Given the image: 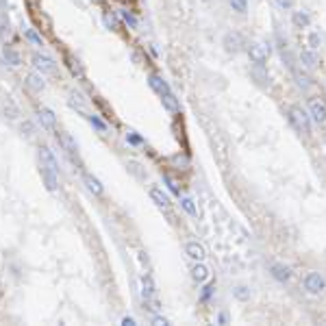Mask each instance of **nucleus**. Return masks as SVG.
I'll use <instances>...</instances> for the list:
<instances>
[{"label": "nucleus", "instance_id": "28", "mask_svg": "<svg viewBox=\"0 0 326 326\" xmlns=\"http://www.w3.org/2000/svg\"><path fill=\"white\" fill-rule=\"evenodd\" d=\"M68 68H70V72H72L76 78H83V76H85V70H83V65H81V61H78V59L68 57Z\"/></svg>", "mask_w": 326, "mask_h": 326}, {"label": "nucleus", "instance_id": "12", "mask_svg": "<svg viewBox=\"0 0 326 326\" xmlns=\"http://www.w3.org/2000/svg\"><path fill=\"white\" fill-rule=\"evenodd\" d=\"M250 76H253L254 83L261 85V87H270V85H272V78H270L265 65H253V68H250Z\"/></svg>", "mask_w": 326, "mask_h": 326}, {"label": "nucleus", "instance_id": "41", "mask_svg": "<svg viewBox=\"0 0 326 326\" xmlns=\"http://www.w3.org/2000/svg\"><path fill=\"white\" fill-rule=\"evenodd\" d=\"M22 133H24L26 137H33V127H31L29 122H24V124H22Z\"/></svg>", "mask_w": 326, "mask_h": 326}, {"label": "nucleus", "instance_id": "27", "mask_svg": "<svg viewBox=\"0 0 326 326\" xmlns=\"http://www.w3.org/2000/svg\"><path fill=\"white\" fill-rule=\"evenodd\" d=\"M87 120H90V124L94 127L98 133H102V135H107V130H109V127H107V122L102 118H98V115H94V113H90L87 115Z\"/></svg>", "mask_w": 326, "mask_h": 326}, {"label": "nucleus", "instance_id": "38", "mask_svg": "<svg viewBox=\"0 0 326 326\" xmlns=\"http://www.w3.org/2000/svg\"><path fill=\"white\" fill-rule=\"evenodd\" d=\"M216 324H228V313H217V318H216Z\"/></svg>", "mask_w": 326, "mask_h": 326}, {"label": "nucleus", "instance_id": "11", "mask_svg": "<svg viewBox=\"0 0 326 326\" xmlns=\"http://www.w3.org/2000/svg\"><path fill=\"white\" fill-rule=\"evenodd\" d=\"M148 85H150V90L155 91L159 98L163 94H167V91H172L170 85H167V81L163 76H159V74H150V76H148Z\"/></svg>", "mask_w": 326, "mask_h": 326}, {"label": "nucleus", "instance_id": "26", "mask_svg": "<svg viewBox=\"0 0 326 326\" xmlns=\"http://www.w3.org/2000/svg\"><path fill=\"white\" fill-rule=\"evenodd\" d=\"M102 22H105V26H107L109 31H118V29H120L118 16H113L111 11H105V13H102Z\"/></svg>", "mask_w": 326, "mask_h": 326}, {"label": "nucleus", "instance_id": "17", "mask_svg": "<svg viewBox=\"0 0 326 326\" xmlns=\"http://www.w3.org/2000/svg\"><path fill=\"white\" fill-rule=\"evenodd\" d=\"M59 144L63 146V150L68 152L70 157H74V155H78V146H76V139L72 137L70 133H59Z\"/></svg>", "mask_w": 326, "mask_h": 326}, {"label": "nucleus", "instance_id": "31", "mask_svg": "<svg viewBox=\"0 0 326 326\" xmlns=\"http://www.w3.org/2000/svg\"><path fill=\"white\" fill-rule=\"evenodd\" d=\"M118 13H120V18H122V20H124V22H127V24H128V29H137V26H139L137 18H135L133 13L128 11V9H120Z\"/></svg>", "mask_w": 326, "mask_h": 326}, {"label": "nucleus", "instance_id": "1", "mask_svg": "<svg viewBox=\"0 0 326 326\" xmlns=\"http://www.w3.org/2000/svg\"><path fill=\"white\" fill-rule=\"evenodd\" d=\"M287 120H290V124L298 135H302V137H309L311 135V115H309V111H305L302 107L291 105L290 109H287Z\"/></svg>", "mask_w": 326, "mask_h": 326}, {"label": "nucleus", "instance_id": "9", "mask_svg": "<svg viewBox=\"0 0 326 326\" xmlns=\"http://www.w3.org/2000/svg\"><path fill=\"white\" fill-rule=\"evenodd\" d=\"M291 26H293V29H298V31L309 29V26H311L309 11H305V9H293V11H291Z\"/></svg>", "mask_w": 326, "mask_h": 326}, {"label": "nucleus", "instance_id": "2", "mask_svg": "<svg viewBox=\"0 0 326 326\" xmlns=\"http://www.w3.org/2000/svg\"><path fill=\"white\" fill-rule=\"evenodd\" d=\"M302 290H305L309 296H320V293L326 291V278L322 272L318 270H311V272L305 274L302 278Z\"/></svg>", "mask_w": 326, "mask_h": 326}, {"label": "nucleus", "instance_id": "8", "mask_svg": "<svg viewBox=\"0 0 326 326\" xmlns=\"http://www.w3.org/2000/svg\"><path fill=\"white\" fill-rule=\"evenodd\" d=\"M39 174H41V181H44L46 189H48V192H57V189H59V176H57V172L50 170V167H46L44 163H41Z\"/></svg>", "mask_w": 326, "mask_h": 326}, {"label": "nucleus", "instance_id": "14", "mask_svg": "<svg viewBox=\"0 0 326 326\" xmlns=\"http://www.w3.org/2000/svg\"><path fill=\"white\" fill-rule=\"evenodd\" d=\"M192 278L196 283H207L209 278H211V272H209V268L202 263V261H194L192 265Z\"/></svg>", "mask_w": 326, "mask_h": 326}, {"label": "nucleus", "instance_id": "15", "mask_svg": "<svg viewBox=\"0 0 326 326\" xmlns=\"http://www.w3.org/2000/svg\"><path fill=\"white\" fill-rule=\"evenodd\" d=\"M150 200H152V202H155L159 209H163V211H167V209L172 207L170 196L163 194V189H159V187H152V189H150Z\"/></svg>", "mask_w": 326, "mask_h": 326}, {"label": "nucleus", "instance_id": "22", "mask_svg": "<svg viewBox=\"0 0 326 326\" xmlns=\"http://www.w3.org/2000/svg\"><path fill=\"white\" fill-rule=\"evenodd\" d=\"M2 59H4V61H7L9 65H13V68L22 65V54L18 53V50H13L11 46H4V48H2Z\"/></svg>", "mask_w": 326, "mask_h": 326}, {"label": "nucleus", "instance_id": "32", "mask_svg": "<svg viewBox=\"0 0 326 326\" xmlns=\"http://www.w3.org/2000/svg\"><path fill=\"white\" fill-rule=\"evenodd\" d=\"M228 2V7L233 9V11H237V13H248V0H226Z\"/></svg>", "mask_w": 326, "mask_h": 326}, {"label": "nucleus", "instance_id": "44", "mask_svg": "<svg viewBox=\"0 0 326 326\" xmlns=\"http://www.w3.org/2000/svg\"><path fill=\"white\" fill-rule=\"evenodd\" d=\"M91 2H100V0H91Z\"/></svg>", "mask_w": 326, "mask_h": 326}, {"label": "nucleus", "instance_id": "36", "mask_svg": "<svg viewBox=\"0 0 326 326\" xmlns=\"http://www.w3.org/2000/svg\"><path fill=\"white\" fill-rule=\"evenodd\" d=\"M276 2V7L281 9V11H291L293 7H296V0H274Z\"/></svg>", "mask_w": 326, "mask_h": 326}, {"label": "nucleus", "instance_id": "35", "mask_svg": "<svg viewBox=\"0 0 326 326\" xmlns=\"http://www.w3.org/2000/svg\"><path fill=\"white\" fill-rule=\"evenodd\" d=\"M293 74H296V78H298V85H300L302 90H307V87H311V78L307 76L305 72H300V70H293Z\"/></svg>", "mask_w": 326, "mask_h": 326}, {"label": "nucleus", "instance_id": "20", "mask_svg": "<svg viewBox=\"0 0 326 326\" xmlns=\"http://www.w3.org/2000/svg\"><path fill=\"white\" fill-rule=\"evenodd\" d=\"M161 105H163V109H167L170 113H179V111H181V102H179V98L172 94V91H167V94H163V96H161Z\"/></svg>", "mask_w": 326, "mask_h": 326}, {"label": "nucleus", "instance_id": "30", "mask_svg": "<svg viewBox=\"0 0 326 326\" xmlns=\"http://www.w3.org/2000/svg\"><path fill=\"white\" fill-rule=\"evenodd\" d=\"M24 37H26V41H29L31 46H35V48H41L44 46V39H41V35H37L33 29H26L24 31Z\"/></svg>", "mask_w": 326, "mask_h": 326}, {"label": "nucleus", "instance_id": "16", "mask_svg": "<svg viewBox=\"0 0 326 326\" xmlns=\"http://www.w3.org/2000/svg\"><path fill=\"white\" fill-rule=\"evenodd\" d=\"M37 120H39V124L44 128H54V127H57V115H54L50 109H46V107H41V109L37 111Z\"/></svg>", "mask_w": 326, "mask_h": 326}, {"label": "nucleus", "instance_id": "10", "mask_svg": "<svg viewBox=\"0 0 326 326\" xmlns=\"http://www.w3.org/2000/svg\"><path fill=\"white\" fill-rule=\"evenodd\" d=\"M270 274H272V278L278 281V283H290L291 281V268L285 265V263H272Z\"/></svg>", "mask_w": 326, "mask_h": 326}, {"label": "nucleus", "instance_id": "19", "mask_svg": "<svg viewBox=\"0 0 326 326\" xmlns=\"http://www.w3.org/2000/svg\"><path fill=\"white\" fill-rule=\"evenodd\" d=\"M26 85H29L33 91H44V90H46L44 74H39L37 70H35V72H31L29 76H26Z\"/></svg>", "mask_w": 326, "mask_h": 326}, {"label": "nucleus", "instance_id": "13", "mask_svg": "<svg viewBox=\"0 0 326 326\" xmlns=\"http://www.w3.org/2000/svg\"><path fill=\"white\" fill-rule=\"evenodd\" d=\"M185 254H187L192 261H202L204 257H207V250H204V246L200 244V241H187L185 244Z\"/></svg>", "mask_w": 326, "mask_h": 326}, {"label": "nucleus", "instance_id": "23", "mask_svg": "<svg viewBox=\"0 0 326 326\" xmlns=\"http://www.w3.org/2000/svg\"><path fill=\"white\" fill-rule=\"evenodd\" d=\"M83 181H85V185H87V189H90L94 196H102L105 194V187H102V183L96 179V176H91V174H85L83 176Z\"/></svg>", "mask_w": 326, "mask_h": 326}, {"label": "nucleus", "instance_id": "6", "mask_svg": "<svg viewBox=\"0 0 326 326\" xmlns=\"http://www.w3.org/2000/svg\"><path fill=\"white\" fill-rule=\"evenodd\" d=\"M309 115H311V122L315 124H326V102L320 100V98H311L309 100Z\"/></svg>", "mask_w": 326, "mask_h": 326}, {"label": "nucleus", "instance_id": "43", "mask_svg": "<svg viewBox=\"0 0 326 326\" xmlns=\"http://www.w3.org/2000/svg\"><path fill=\"white\" fill-rule=\"evenodd\" d=\"M135 324H137V322H135L133 318H128V315H127V318H122V326H135Z\"/></svg>", "mask_w": 326, "mask_h": 326}, {"label": "nucleus", "instance_id": "40", "mask_svg": "<svg viewBox=\"0 0 326 326\" xmlns=\"http://www.w3.org/2000/svg\"><path fill=\"white\" fill-rule=\"evenodd\" d=\"M163 181L167 183V187H170L172 192H174V194H179V187H176V183H174V181H172V179H167V176H163Z\"/></svg>", "mask_w": 326, "mask_h": 326}, {"label": "nucleus", "instance_id": "39", "mask_svg": "<svg viewBox=\"0 0 326 326\" xmlns=\"http://www.w3.org/2000/svg\"><path fill=\"white\" fill-rule=\"evenodd\" d=\"M152 324L155 326H167V320L161 318V315H155V318H152Z\"/></svg>", "mask_w": 326, "mask_h": 326}, {"label": "nucleus", "instance_id": "5", "mask_svg": "<svg viewBox=\"0 0 326 326\" xmlns=\"http://www.w3.org/2000/svg\"><path fill=\"white\" fill-rule=\"evenodd\" d=\"M246 53H248V59H250V63H253V65H265V63H268L270 48L265 44H261V41H253V44H248Z\"/></svg>", "mask_w": 326, "mask_h": 326}, {"label": "nucleus", "instance_id": "29", "mask_svg": "<svg viewBox=\"0 0 326 326\" xmlns=\"http://www.w3.org/2000/svg\"><path fill=\"white\" fill-rule=\"evenodd\" d=\"M68 102H70V107H74V109H78V111L85 109V100H83V96L76 94V91H70V94H68Z\"/></svg>", "mask_w": 326, "mask_h": 326}, {"label": "nucleus", "instance_id": "34", "mask_svg": "<svg viewBox=\"0 0 326 326\" xmlns=\"http://www.w3.org/2000/svg\"><path fill=\"white\" fill-rule=\"evenodd\" d=\"M4 111H7V115H9L11 120H16L18 115H20V111H18V107L13 105L11 98H7V100H4Z\"/></svg>", "mask_w": 326, "mask_h": 326}, {"label": "nucleus", "instance_id": "37", "mask_svg": "<svg viewBox=\"0 0 326 326\" xmlns=\"http://www.w3.org/2000/svg\"><path fill=\"white\" fill-rule=\"evenodd\" d=\"M127 142L133 144V146H139V144H144V139L139 137V135H135V133H128L127 135Z\"/></svg>", "mask_w": 326, "mask_h": 326}, {"label": "nucleus", "instance_id": "3", "mask_svg": "<svg viewBox=\"0 0 326 326\" xmlns=\"http://www.w3.org/2000/svg\"><path fill=\"white\" fill-rule=\"evenodd\" d=\"M31 61H33V68H35L39 74H44V76H48V74H57V70H59L57 61H54L53 57H48V54H44V53H35Z\"/></svg>", "mask_w": 326, "mask_h": 326}, {"label": "nucleus", "instance_id": "18", "mask_svg": "<svg viewBox=\"0 0 326 326\" xmlns=\"http://www.w3.org/2000/svg\"><path fill=\"white\" fill-rule=\"evenodd\" d=\"M39 159H41V163H44L46 167L59 172V161H57V157L53 155V150H50V148H46V146L39 148Z\"/></svg>", "mask_w": 326, "mask_h": 326}, {"label": "nucleus", "instance_id": "33", "mask_svg": "<svg viewBox=\"0 0 326 326\" xmlns=\"http://www.w3.org/2000/svg\"><path fill=\"white\" fill-rule=\"evenodd\" d=\"M181 207H183L192 217H198V209H196V204H194L192 198H187V196H185V198H181Z\"/></svg>", "mask_w": 326, "mask_h": 326}, {"label": "nucleus", "instance_id": "24", "mask_svg": "<svg viewBox=\"0 0 326 326\" xmlns=\"http://www.w3.org/2000/svg\"><path fill=\"white\" fill-rule=\"evenodd\" d=\"M233 298L239 302H248L250 298H253V290H250L248 285H237L235 290H233Z\"/></svg>", "mask_w": 326, "mask_h": 326}, {"label": "nucleus", "instance_id": "4", "mask_svg": "<svg viewBox=\"0 0 326 326\" xmlns=\"http://www.w3.org/2000/svg\"><path fill=\"white\" fill-rule=\"evenodd\" d=\"M244 46H246L244 37H241V33H237V31H226L224 37H222V48H224V53H228V54L241 53Z\"/></svg>", "mask_w": 326, "mask_h": 326}, {"label": "nucleus", "instance_id": "21", "mask_svg": "<svg viewBox=\"0 0 326 326\" xmlns=\"http://www.w3.org/2000/svg\"><path fill=\"white\" fill-rule=\"evenodd\" d=\"M155 293H157V287H155V281H152V276L144 274V276H142V298H144V300H150Z\"/></svg>", "mask_w": 326, "mask_h": 326}, {"label": "nucleus", "instance_id": "7", "mask_svg": "<svg viewBox=\"0 0 326 326\" xmlns=\"http://www.w3.org/2000/svg\"><path fill=\"white\" fill-rule=\"evenodd\" d=\"M300 65H302V70H318L320 68L318 50H311V48L302 50V53H300Z\"/></svg>", "mask_w": 326, "mask_h": 326}, {"label": "nucleus", "instance_id": "25", "mask_svg": "<svg viewBox=\"0 0 326 326\" xmlns=\"http://www.w3.org/2000/svg\"><path fill=\"white\" fill-rule=\"evenodd\" d=\"M322 44H324V39H322V35H320V31H311L309 35H307V48L320 50V48H322Z\"/></svg>", "mask_w": 326, "mask_h": 326}, {"label": "nucleus", "instance_id": "42", "mask_svg": "<svg viewBox=\"0 0 326 326\" xmlns=\"http://www.w3.org/2000/svg\"><path fill=\"white\" fill-rule=\"evenodd\" d=\"M211 293H213V285H207L202 290V300H209V296H211Z\"/></svg>", "mask_w": 326, "mask_h": 326}]
</instances>
